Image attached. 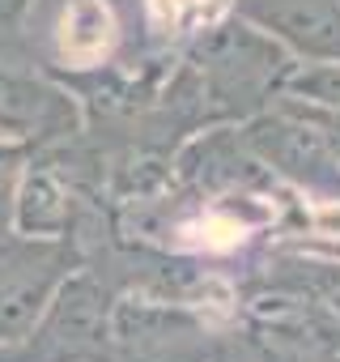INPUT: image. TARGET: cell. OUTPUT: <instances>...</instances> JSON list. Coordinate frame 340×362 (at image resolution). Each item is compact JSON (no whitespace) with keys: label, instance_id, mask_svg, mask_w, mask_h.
Returning a JSON list of instances; mask_svg holds the SVG:
<instances>
[{"label":"cell","instance_id":"1","mask_svg":"<svg viewBox=\"0 0 340 362\" xmlns=\"http://www.w3.org/2000/svg\"><path fill=\"white\" fill-rule=\"evenodd\" d=\"M183 64L200 81L209 119L221 124V119H247L264 111L268 98L285 90V77L293 73L298 60L277 39H268L264 30L230 13L221 22H205L188 39Z\"/></svg>","mask_w":340,"mask_h":362},{"label":"cell","instance_id":"4","mask_svg":"<svg viewBox=\"0 0 340 362\" xmlns=\"http://www.w3.org/2000/svg\"><path fill=\"white\" fill-rule=\"evenodd\" d=\"M221 341L188 307L149 294H119L111 311L107 362H213Z\"/></svg>","mask_w":340,"mask_h":362},{"label":"cell","instance_id":"6","mask_svg":"<svg viewBox=\"0 0 340 362\" xmlns=\"http://www.w3.org/2000/svg\"><path fill=\"white\" fill-rule=\"evenodd\" d=\"M230 13L277 39L298 64L340 60V0H230Z\"/></svg>","mask_w":340,"mask_h":362},{"label":"cell","instance_id":"5","mask_svg":"<svg viewBox=\"0 0 340 362\" xmlns=\"http://www.w3.org/2000/svg\"><path fill=\"white\" fill-rule=\"evenodd\" d=\"M238 132H243V141L251 145V153H255L272 175L293 179L298 188H306V192H315V197L340 201V162L332 158L323 132H319L293 103H285V98L277 94L272 107L247 115Z\"/></svg>","mask_w":340,"mask_h":362},{"label":"cell","instance_id":"8","mask_svg":"<svg viewBox=\"0 0 340 362\" xmlns=\"http://www.w3.org/2000/svg\"><path fill=\"white\" fill-rule=\"evenodd\" d=\"M285 103H293L319 132H323V141H327V149H332V158L340 162V107H315V103H302V98H289V94H281Z\"/></svg>","mask_w":340,"mask_h":362},{"label":"cell","instance_id":"7","mask_svg":"<svg viewBox=\"0 0 340 362\" xmlns=\"http://www.w3.org/2000/svg\"><path fill=\"white\" fill-rule=\"evenodd\" d=\"M81 192L39 153L26 158L13 184V205H9V226L22 235H43V239H68L77 226Z\"/></svg>","mask_w":340,"mask_h":362},{"label":"cell","instance_id":"3","mask_svg":"<svg viewBox=\"0 0 340 362\" xmlns=\"http://www.w3.org/2000/svg\"><path fill=\"white\" fill-rule=\"evenodd\" d=\"M81 264L85 256L73 239L22 235L13 226L0 230V345L26 337Z\"/></svg>","mask_w":340,"mask_h":362},{"label":"cell","instance_id":"9","mask_svg":"<svg viewBox=\"0 0 340 362\" xmlns=\"http://www.w3.org/2000/svg\"><path fill=\"white\" fill-rule=\"evenodd\" d=\"M0 136H18V141H26V136H22V128H18L13 119H5V115H0Z\"/></svg>","mask_w":340,"mask_h":362},{"label":"cell","instance_id":"2","mask_svg":"<svg viewBox=\"0 0 340 362\" xmlns=\"http://www.w3.org/2000/svg\"><path fill=\"white\" fill-rule=\"evenodd\" d=\"M115 298L119 290L81 264L26 337L0 345V362H107Z\"/></svg>","mask_w":340,"mask_h":362}]
</instances>
